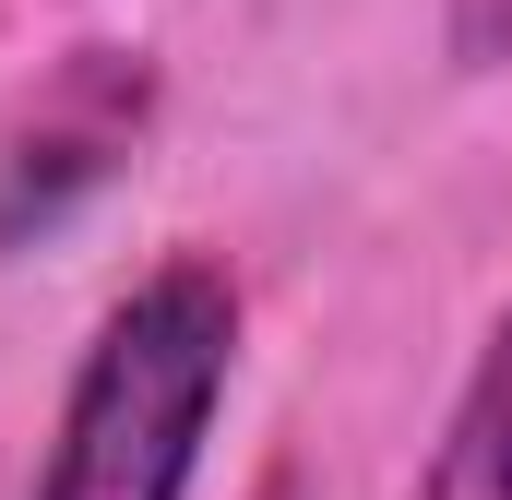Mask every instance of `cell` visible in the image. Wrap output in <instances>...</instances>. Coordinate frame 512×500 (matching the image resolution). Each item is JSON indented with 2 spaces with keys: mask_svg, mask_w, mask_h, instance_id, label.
<instances>
[{
  "mask_svg": "<svg viewBox=\"0 0 512 500\" xmlns=\"http://www.w3.org/2000/svg\"><path fill=\"white\" fill-rule=\"evenodd\" d=\"M155 131V60L143 48H72L36 72V96L0 120V250L60 239L108 179H131Z\"/></svg>",
  "mask_w": 512,
  "mask_h": 500,
  "instance_id": "cell-2",
  "label": "cell"
},
{
  "mask_svg": "<svg viewBox=\"0 0 512 500\" xmlns=\"http://www.w3.org/2000/svg\"><path fill=\"white\" fill-rule=\"evenodd\" d=\"M227 381H239V274L215 250L143 262L72 358L36 500H191Z\"/></svg>",
  "mask_w": 512,
  "mask_h": 500,
  "instance_id": "cell-1",
  "label": "cell"
},
{
  "mask_svg": "<svg viewBox=\"0 0 512 500\" xmlns=\"http://www.w3.org/2000/svg\"><path fill=\"white\" fill-rule=\"evenodd\" d=\"M405 500H512V298H501V322H489V346H477V370H465V393H453V417H441Z\"/></svg>",
  "mask_w": 512,
  "mask_h": 500,
  "instance_id": "cell-3",
  "label": "cell"
}]
</instances>
